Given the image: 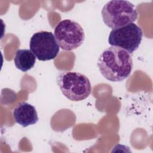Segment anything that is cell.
Returning a JSON list of instances; mask_svg holds the SVG:
<instances>
[{
	"mask_svg": "<svg viewBox=\"0 0 153 153\" xmlns=\"http://www.w3.org/2000/svg\"><path fill=\"white\" fill-rule=\"evenodd\" d=\"M97 66L106 79L120 82L130 75L133 65L131 54L120 47L111 46L100 54Z\"/></svg>",
	"mask_w": 153,
	"mask_h": 153,
	"instance_id": "obj_1",
	"label": "cell"
},
{
	"mask_svg": "<svg viewBox=\"0 0 153 153\" xmlns=\"http://www.w3.org/2000/svg\"><path fill=\"white\" fill-rule=\"evenodd\" d=\"M104 23L112 29L134 22L138 17L135 6L128 1L113 0L108 2L101 11Z\"/></svg>",
	"mask_w": 153,
	"mask_h": 153,
	"instance_id": "obj_2",
	"label": "cell"
},
{
	"mask_svg": "<svg viewBox=\"0 0 153 153\" xmlns=\"http://www.w3.org/2000/svg\"><path fill=\"white\" fill-rule=\"evenodd\" d=\"M57 82L63 94L72 101L83 100L91 93V85L90 80L79 72H61L58 75Z\"/></svg>",
	"mask_w": 153,
	"mask_h": 153,
	"instance_id": "obj_3",
	"label": "cell"
},
{
	"mask_svg": "<svg viewBox=\"0 0 153 153\" xmlns=\"http://www.w3.org/2000/svg\"><path fill=\"white\" fill-rule=\"evenodd\" d=\"M54 36L59 46L63 50L72 51L83 43L85 34L81 26L76 22L65 19L54 28Z\"/></svg>",
	"mask_w": 153,
	"mask_h": 153,
	"instance_id": "obj_4",
	"label": "cell"
},
{
	"mask_svg": "<svg viewBox=\"0 0 153 153\" xmlns=\"http://www.w3.org/2000/svg\"><path fill=\"white\" fill-rule=\"evenodd\" d=\"M143 36L142 29L134 23L112 29L108 36V43L120 47L130 54L139 48Z\"/></svg>",
	"mask_w": 153,
	"mask_h": 153,
	"instance_id": "obj_5",
	"label": "cell"
},
{
	"mask_svg": "<svg viewBox=\"0 0 153 153\" xmlns=\"http://www.w3.org/2000/svg\"><path fill=\"white\" fill-rule=\"evenodd\" d=\"M29 47L35 57L41 61L55 59L59 52V46L51 32L39 31L33 33L30 39Z\"/></svg>",
	"mask_w": 153,
	"mask_h": 153,
	"instance_id": "obj_6",
	"label": "cell"
},
{
	"mask_svg": "<svg viewBox=\"0 0 153 153\" xmlns=\"http://www.w3.org/2000/svg\"><path fill=\"white\" fill-rule=\"evenodd\" d=\"M13 117L17 124L23 127L36 124L39 118L33 105L26 102L19 103L13 110Z\"/></svg>",
	"mask_w": 153,
	"mask_h": 153,
	"instance_id": "obj_7",
	"label": "cell"
},
{
	"mask_svg": "<svg viewBox=\"0 0 153 153\" xmlns=\"http://www.w3.org/2000/svg\"><path fill=\"white\" fill-rule=\"evenodd\" d=\"M36 58L30 50L20 49L16 52L14 62L18 69L26 72L34 66Z\"/></svg>",
	"mask_w": 153,
	"mask_h": 153,
	"instance_id": "obj_8",
	"label": "cell"
}]
</instances>
